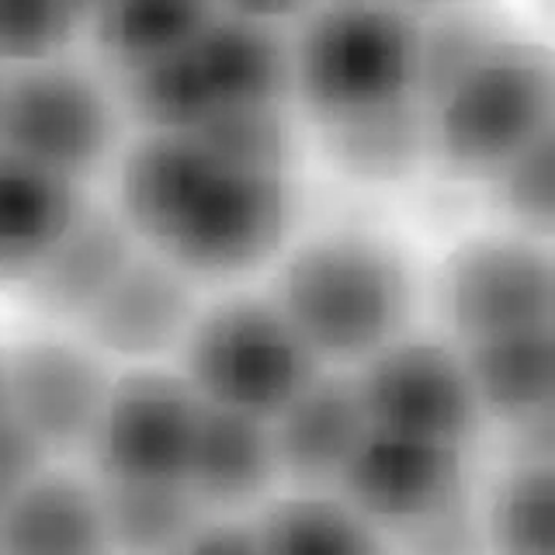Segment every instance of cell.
<instances>
[{"label": "cell", "mask_w": 555, "mask_h": 555, "mask_svg": "<svg viewBox=\"0 0 555 555\" xmlns=\"http://www.w3.org/2000/svg\"><path fill=\"white\" fill-rule=\"evenodd\" d=\"M382 4H389L396 11L416 17V22H424V17H434L448 8H459V4H465V0H382Z\"/></svg>", "instance_id": "cell-32"}, {"label": "cell", "mask_w": 555, "mask_h": 555, "mask_svg": "<svg viewBox=\"0 0 555 555\" xmlns=\"http://www.w3.org/2000/svg\"><path fill=\"white\" fill-rule=\"evenodd\" d=\"M178 555H260L250 528L240 525H208L191 538Z\"/></svg>", "instance_id": "cell-30"}, {"label": "cell", "mask_w": 555, "mask_h": 555, "mask_svg": "<svg viewBox=\"0 0 555 555\" xmlns=\"http://www.w3.org/2000/svg\"><path fill=\"white\" fill-rule=\"evenodd\" d=\"M278 476L299 490H334L364 434L372 430L354 372L317 369L271 421Z\"/></svg>", "instance_id": "cell-14"}, {"label": "cell", "mask_w": 555, "mask_h": 555, "mask_svg": "<svg viewBox=\"0 0 555 555\" xmlns=\"http://www.w3.org/2000/svg\"><path fill=\"white\" fill-rule=\"evenodd\" d=\"M202 399L181 372L132 364L112 378L87 441L98 482L178 486L188 476Z\"/></svg>", "instance_id": "cell-8"}, {"label": "cell", "mask_w": 555, "mask_h": 555, "mask_svg": "<svg viewBox=\"0 0 555 555\" xmlns=\"http://www.w3.org/2000/svg\"><path fill=\"white\" fill-rule=\"evenodd\" d=\"M278 459L271 427L260 416L202 403L184 486L208 514L243 511L274 490Z\"/></svg>", "instance_id": "cell-17"}, {"label": "cell", "mask_w": 555, "mask_h": 555, "mask_svg": "<svg viewBox=\"0 0 555 555\" xmlns=\"http://www.w3.org/2000/svg\"><path fill=\"white\" fill-rule=\"evenodd\" d=\"M46 465H52L49 451L35 441L22 424H14L8 413L0 416V511H4Z\"/></svg>", "instance_id": "cell-29"}, {"label": "cell", "mask_w": 555, "mask_h": 555, "mask_svg": "<svg viewBox=\"0 0 555 555\" xmlns=\"http://www.w3.org/2000/svg\"><path fill=\"white\" fill-rule=\"evenodd\" d=\"M323 364L271 299H236L202 309L181 344V375L202 403L271 416Z\"/></svg>", "instance_id": "cell-6"}, {"label": "cell", "mask_w": 555, "mask_h": 555, "mask_svg": "<svg viewBox=\"0 0 555 555\" xmlns=\"http://www.w3.org/2000/svg\"><path fill=\"white\" fill-rule=\"evenodd\" d=\"M317 4L320 0H216V8L222 14H236V17H247V22L271 25V28H278L282 22H299V17Z\"/></svg>", "instance_id": "cell-31"}, {"label": "cell", "mask_w": 555, "mask_h": 555, "mask_svg": "<svg viewBox=\"0 0 555 555\" xmlns=\"http://www.w3.org/2000/svg\"><path fill=\"white\" fill-rule=\"evenodd\" d=\"M112 378V361L83 337L35 334L4 351V406L56 459L87 448Z\"/></svg>", "instance_id": "cell-11"}, {"label": "cell", "mask_w": 555, "mask_h": 555, "mask_svg": "<svg viewBox=\"0 0 555 555\" xmlns=\"http://www.w3.org/2000/svg\"><path fill=\"white\" fill-rule=\"evenodd\" d=\"M98 482V479H94ZM104 528L115 555H178L212 514L178 486H118L98 482Z\"/></svg>", "instance_id": "cell-22"}, {"label": "cell", "mask_w": 555, "mask_h": 555, "mask_svg": "<svg viewBox=\"0 0 555 555\" xmlns=\"http://www.w3.org/2000/svg\"><path fill=\"white\" fill-rule=\"evenodd\" d=\"M320 129L330 164L358 181H399L427 156V121L421 101H406L386 112L358 115Z\"/></svg>", "instance_id": "cell-23"}, {"label": "cell", "mask_w": 555, "mask_h": 555, "mask_svg": "<svg viewBox=\"0 0 555 555\" xmlns=\"http://www.w3.org/2000/svg\"><path fill=\"white\" fill-rule=\"evenodd\" d=\"M369 424L410 438L462 444L479 434L482 413L459 344L438 337H396L354 372Z\"/></svg>", "instance_id": "cell-10"}, {"label": "cell", "mask_w": 555, "mask_h": 555, "mask_svg": "<svg viewBox=\"0 0 555 555\" xmlns=\"http://www.w3.org/2000/svg\"><path fill=\"white\" fill-rule=\"evenodd\" d=\"M268 299L320 364H361L406 334L413 274L372 233H323L292 250Z\"/></svg>", "instance_id": "cell-2"}, {"label": "cell", "mask_w": 555, "mask_h": 555, "mask_svg": "<svg viewBox=\"0 0 555 555\" xmlns=\"http://www.w3.org/2000/svg\"><path fill=\"white\" fill-rule=\"evenodd\" d=\"M188 135H198L205 146H212L216 153L247 167L288 173V164H292V129L282 108L230 112V115L205 121L202 129Z\"/></svg>", "instance_id": "cell-27"}, {"label": "cell", "mask_w": 555, "mask_h": 555, "mask_svg": "<svg viewBox=\"0 0 555 555\" xmlns=\"http://www.w3.org/2000/svg\"><path fill=\"white\" fill-rule=\"evenodd\" d=\"M83 28L74 0H0V66L66 56Z\"/></svg>", "instance_id": "cell-25"}, {"label": "cell", "mask_w": 555, "mask_h": 555, "mask_svg": "<svg viewBox=\"0 0 555 555\" xmlns=\"http://www.w3.org/2000/svg\"><path fill=\"white\" fill-rule=\"evenodd\" d=\"M118 80L121 112L143 132H195L230 112L282 108L292 94L288 39L219 11L184 49Z\"/></svg>", "instance_id": "cell-3"}, {"label": "cell", "mask_w": 555, "mask_h": 555, "mask_svg": "<svg viewBox=\"0 0 555 555\" xmlns=\"http://www.w3.org/2000/svg\"><path fill=\"white\" fill-rule=\"evenodd\" d=\"M139 250L115 205H83L22 282V295L39 317L77 326Z\"/></svg>", "instance_id": "cell-15"}, {"label": "cell", "mask_w": 555, "mask_h": 555, "mask_svg": "<svg viewBox=\"0 0 555 555\" xmlns=\"http://www.w3.org/2000/svg\"><path fill=\"white\" fill-rule=\"evenodd\" d=\"M216 14V0H104L83 28L101 63L126 77L184 49Z\"/></svg>", "instance_id": "cell-21"}, {"label": "cell", "mask_w": 555, "mask_h": 555, "mask_svg": "<svg viewBox=\"0 0 555 555\" xmlns=\"http://www.w3.org/2000/svg\"><path fill=\"white\" fill-rule=\"evenodd\" d=\"M0 555H115L98 482L46 465L0 511Z\"/></svg>", "instance_id": "cell-16"}, {"label": "cell", "mask_w": 555, "mask_h": 555, "mask_svg": "<svg viewBox=\"0 0 555 555\" xmlns=\"http://www.w3.org/2000/svg\"><path fill=\"white\" fill-rule=\"evenodd\" d=\"M121 118L104 77L69 56L0 74V150L77 184L115 156Z\"/></svg>", "instance_id": "cell-7"}, {"label": "cell", "mask_w": 555, "mask_h": 555, "mask_svg": "<svg viewBox=\"0 0 555 555\" xmlns=\"http://www.w3.org/2000/svg\"><path fill=\"white\" fill-rule=\"evenodd\" d=\"M334 493L386 534L406 531L468 496V448L372 427Z\"/></svg>", "instance_id": "cell-12"}, {"label": "cell", "mask_w": 555, "mask_h": 555, "mask_svg": "<svg viewBox=\"0 0 555 555\" xmlns=\"http://www.w3.org/2000/svg\"><path fill=\"white\" fill-rule=\"evenodd\" d=\"M115 208L139 247L202 282L274 257L295 195L285 170L236 164L188 132H143L118 160Z\"/></svg>", "instance_id": "cell-1"}, {"label": "cell", "mask_w": 555, "mask_h": 555, "mask_svg": "<svg viewBox=\"0 0 555 555\" xmlns=\"http://www.w3.org/2000/svg\"><path fill=\"white\" fill-rule=\"evenodd\" d=\"M555 268L545 240L525 233L468 240L441 264L438 306L459 347L552 326Z\"/></svg>", "instance_id": "cell-9"}, {"label": "cell", "mask_w": 555, "mask_h": 555, "mask_svg": "<svg viewBox=\"0 0 555 555\" xmlns=\"http://www.w3.org/2000/svg\"><path fill=\"white\" fill-rule=\"evenodd\" d=\"M459 351L482 421H500L517 430L552 416V326L465 344Z\"/></svg>", "instance_id": "cell-19"}, {"label": "cell", "mask_w": 555, "mask_h": 555, "mask_svg": "<svg viewBox=\"0 0 555 555\" xmlns=\"http://www.w3.org/2000/svg\"><path fill=\"white\" fill-rule=\"evenodd\" d=\"M389 542L392 555H490L482 534V514L473 496H462L421 525L389 534Z\"/></svg>", "instance_id": "cell-28"}, {"label": "cell", "mask_w": 555, "mask_h": 555, "mask_svg": "<svg viewBox=\"0 0 555 555\" xmlns=\"http://www.w3.org/2000/svg\"><path fill=\"white\" fill-rule=\"evenodd\" d=\"M552 108L548 46L507 31L424 101L427 156L451 178L490 181L538 135L552 132Z\"/></svg>", "instance_id": "cell-5"}, {"label": "cell", "mask_w": 555, "mask_h": 555, "mask_svg": "<svg viewBox=\"0 0 555 555\" xmlns=\"http://www.w3.org/2000/svg\"><path fill=\"white\" fill-rule=\"evenodd\" d=\"M8 413V406H4V351H0V416Z\"/></svg>", "instance_id": "cell-34"}, {"label": "cell", "mask_w": 555, "mask_h": 555, "mask_svg": "<svg viewBox=\"0 0 555 555\" xmlns=\"http://www.w3.org/2000/svg\"><path fill=\"white\" fill-rule=\"evenodd\" d=\"M250 534L260 555H392L389 534L334 490L268 503Z\"/></svg>", "instance_id": "cell-20"}, {"label": "cell", "mask_w": 555, "mask_h": 555, "mask_svg": "<svg viewBox=\"0 0 555 555\" xmlns=\"http://www.w3.org/2000/svg\"><path fill=\"white\" fill-rule=\"evenodd\" d=\"M198 312L195 282L164 257L139 250L77 330L101 358L153 364L156 358L181 351Z\"/></svg>", "instance_id": "cell-13"}, {"label": "cell", "mask_w": 555, "mask_h": 555, "mask_svg": "<svg viewBox=\"0 0 555 555\" xmlns=\"http://www.w3.org/2000/svg\"><path fill=\"white\" fill-rule=\"evenodd\" d=\"M74 4H77V11L83 14V25H87V17H91V14L104 4V0H74Z\"/></svg>", "instance_id": "cell-33"}, {"label": "cell", "mask_w": 555, "mask_h": 555, "mask_svg": "<svg viewBox=\"0 0 555 555\" xmlns=\"http://www.w3.org/2000/svg\"><path fill=\"white\" fill-rule=\"evenodd\" d=\"M552 459H517L482 514L490 555H552Z\"/></svg>", "instance_id": "cell-24"}, {"label": "cell", "mask_w": 555, "mask_h": 555, "mask_svg": "<svg viewBox=\"0 0 555 555\" xmlns=\"http://www.w3.org/2000/svg\"><path fill=\"white\" fill-rule=\"evenodd\" d=\"M496 205L507 216L517 233L548 240L555 219V153L552 132L538 135L531 146L520 150L514 160L503 164L493 178Z\"/></svg>", "instance_id": "cell-26"}, {"label": "cell", "mask_w": 555, "mask_h": 555, "mask_svg": "<svg viewBox=\"0 0 555 555\" xmlns=\"http://www.w3.org/2000/svg\"><path fill=\"white\" fill-rule=\"evenodd\" d=\"M83 205L77 181L0 150V282L22 285Z\"/></svg>", "instance_id": "cell-18"}, {"label": "cell", "mask_w": 555, "mask_h": 555, "mask_svg": "<svg viewBox=\"0 0 555 555\" xmlns=\"http://www.w3.org/2000/svg\"><path fill=\"white\" fill-rule=\"evenodd\" d=\"M292 98L334 126L416 101L421 22L382 0H320L288 42Z\"/></svg>", "instance_id": "cell-4"}]
</instances>
